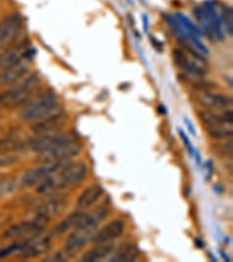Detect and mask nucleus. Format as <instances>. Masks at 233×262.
<instances>
[{"label": "nucleus", "mask_w": 233, "mask_h": 262, "mask_svg": "<svg viewBox=\"0 0 233 262\" xmlns=\"http://www.w3.org/2000/svg\"><path fill=\"white\" fill-rule=\"evenodd\" d=\"M195 241H196V245H197L198 247H201V248H203V247H204V242H203V240H201V239H196Z\"/></svg>", "instance_id": "obj_32"}, {"label": "nucleus", "mask_w": 233, "mask_h": 262, "mask_svg": "<svg viewBox=\"0 0 233 262\" xmlns=\"http://www.w3.org/2000/svg\"><path fill=\"white\" fill-rule=\"evenodd\" d=\"M173 60L174 63L176 64L177 67L181 68L183 71L188 73L190 76H203L205 73L204 68L202 67V64H199L196 62V61L191 60L189 57V55L183 50V49L176 48L174 49L173 51Z\"/></svg>", "instance_id": "obj_16"}, {"label": "nucleus", "mask_w": 233, "mask_h": 262, "mask_svg": "<svg viewBox=\"0 0 233 262\" xmlns=\"http://www.w3.org/2000/svg\"><path fill=\"white\" fill-rule=\"evenodd\" d=\"M113 248H115V243L113 242H104V243H96V246L91 249H89L87 253L82 255L81 260L82 261H89V262H94L104 260L107 259L111 254Z\"/></svg>", "instance_id": "obj_21"}, {"label": "nucleus", "mask_w": 233, "mask_h": 262, "mask_svg": "<svg viewBox=\"0 0 233 262\" xmlns=\"http://www.w3.org/2000/svg\"><path fill=\"white\" fill-rule=\"evenodd\" d=\"M103 193L104 189L99 184H93V186L88 187L77 198V206L79 210L88 209L96 204L100 199V197L103 196Z\"/></svg>", "instance_id": "obj_18"}, {"label": "nucleus", "mask_w": 233, "mask_h": 262, "mask_svg": "<svg viewBox=\"0 0 233 262\" xmlns=\"http://www.w3.org/2000/svg\"><path fill=\"white\" fill-rule=\"evenodd\" d=\"M220 255H222V257H223L224 259H225V261H228V262L230 261V258L228 257V255L225 254V253H224V251H220Z\"/></svg>", "instance_id": "obj_34"}, {"label": "nucleus", "mask_w": 233, "mask_h": 262, "mask_svg": "<svg viewBox=\"0 0 233 262\" xmlns=\"http://www.w3.org/2000/svg\"><path fill=\"white\" fill-rule=\"evenodd\" d=\"M67 208V202L62 198H54L47 200V202L44 203L39 206L38 209V214L36 215H41V217L47 218V219H50L54 215L61 214Z\"/></svg>", "instance_id": "obj_19"}, {"label": "nucleus", "mask_w": 233, "mask_h": 262, "mask_svg": "<svg viewBox=\"0 0 233 262\" xmlns=\"http://www.w3.org/2000/svg\"><path fill=\"white\" fill-rule=\"evenodd\" d=\"M36 76H24L20 82L15 83L8 90L0 92V109H14L23 106L33 97Z\"/></svg>", "instance_id": "obj_2"}, {"label": "nucleus", "mask_w": 233, "mask_h": 262, "mask_svg": "<svg viewBox=\"0 0 233 262\" xmlns=\"http://www.w3.org/2000/svg\"><path fill=\"white\" fill-rule=\"evenodd\" d=\"M194 15L198 23V28L202 30L203 35H207L212 41L224 40L222 20L212 5L196 7L194 10Z\"/></svg>", "instance_id": "obj_3"}, {"label": "nucleus", "mask_w": 233, "mask_h": 262, "mask_svg": "<svg viewBox=\"0 0 233 262\" xmlns=\"http://www.w3.org/2000/svg\"><path fill=\"white\" fill-rule=\"evenodd\" d=\"M175 18H176V20L179 21V23L182 24V27H185L188 32L195 34V35L198 36V38L199 36H203V33H202V30L198 28V26H196V24L192 23L186 15H185L183 13H176L175 14Z\"/></svg>", "instance_id": "obj_25"}, {"label": "nucleus", "mask_w": 233, "mask_h": 262, "mask_svg": "<svg viewBox=\"0 0 233 262\" xmlns=\"http://www.w3.org/2000/svg\"><path fill=\"white\" fill-rule=\"evenodd\" d=\"M125 231V221L121 219H113L107 223L105 226L97 231L96 236L93 240L94 243L113 242L120 238Z\"/></svg>", "instance_id": "obj_15"}, {"label": "nucleus", "mask_w": 233, "mask_h": 262, "mask_svg": "<svg viewBox=\"0 0 233 262\" xmlns=\"http://www.w3.org/2000/svg\"><path fill=\"white\" fill-rule=\"evenodd\" d=\"M62 162L56 163H42L39 167L29 169L28 171L23 176L21 183L24 187H32L41 183L42 181L50 176V175L56 174V172L62 168Z\"/></svg>", "instance_id": "obj_11"}, {"label": "nucleus", "mask_w": 233, "mask_h": 262, "mask_svg": "<svg viewBox=\"0 0 233 262\" xmlns=\"http://www.w3.org/2000/svg\"><path fill=\"white\" fill-rule=\"evenodd\" d=\"M98 231V226L87 224H79L76 229H73L71 233L64 242V251H67L70 255L76 254L82 251L89 242H93V240Z\"/></svg>", "instance_id": "obj_5"}, {"label": "nucleus", "mask_w": 233, "mask_h": 262, "mask_svg": "<svg viewBox=\"0 0 233 262\" xmlns=\"http://www.w3.org/2000/svg\"><path fill=\"white\" fill-rule=\"evenodd\" d=\"M23 28V17L11 13L0 20V49H6L14 43Z\"/></svg>", "instance_id": "obj_7"}, {"label": "nucleus", "mask_w": 233, "mask_h": 262, "mask_svg": "<svg viewBox=\"0 0 233 262\" xmlns=\"http://www.w3.org/2000/svg\"><path fill=\"white\" fill-rule=\"evenodd\" d=\"M159 110H161V115H165V113H167V112H165V109H164V107H162V105H161V106L160 107H159Z\"/></svg>", "instance_id": "obj_35"}, {"label": "nucleus", "mask_w": 233, "mask_h": 262, "mask_svg": "<svg viewBox=\"0 0 233 262\" xmlns=\"http://www.w3.org/2000/svg\"><path fill=\"white\" fill-rule=\"evenodd\" d=\"M222 116H223L224 120L226 121V124L232 125V122H233V113H232L231 110L224 111V112L222 113Z\"/></svg>", "instance_id": "obj_29"}, {"label": "nucleus", "mask_w": 233, "mask_h": 262, "mask_svg": "<svg viewBox=\"0 0 233 262\" xmlns=\"http://www.w3.org/2000/svg\"><path fill=\"white\" fill-rule=\"evenodd\" d=\"M88 174V166L83 161H73L68 165L62 166V168L55 174L60 189L73 187L81 183Z\"/></svg>", "instance_id": "obj_6"}, {"label": "nucleus", "mask_w": 233, "mask_h": 262, "mask_svg": "<svg viewBox=\"0 0 233 262\" xmlns=\"http://www.w3.org/2000/svg\"><path fill=\"white\" fill-rule=\"evenodd\" d=\"M199 118H201L208 126L212 125H228L224 120L222 115H217V113L211 112V111H201L199 112ZM231 126V125H230Z\"/></svg>", "instance_id": "obj_24"}, {"label": "nucleus", "mask_w": 233, "mask_h": 262, "mask_svg": "<svg viewBox=\"0 0 233 262\" xmlns=\"http://www.w3.org/2000/svg\"><path fill=\"white\" fill-rule=\"evenodd\" d=\"M51 236L42 233L36 234L34 237H30L28 240L24 241L23 248L21 249L20 257L23 259L38 258L40 255H44L51 248Z\"/></svg>", "instance_id": "obj_10"}, {"label": "nucleus", "mask_w": 233, "mask_h": 262, "mask_svg": "<svg viewBox=\"0 0 233 262\" xmlns=\"http://www.w3.org/2000/svg\"><path fill=\"white\" fill-rule=\"evenodd\" d=\"M78 140L77 137L72 133H64V132H54V133H46V134H36L35 138L29 139L27 141L26 146L29 148L32 152L41 154L47 152V150L53 149V148L61 146V144L72 143V141Z\"/></svg>", "instance_id": "obj_4"}, {"label": "nucleus", "mask_w": 233, "mask_h": 262, "mask_svg": "<svg viewBox=\"0 0 233 262\" xmlns=\"http://www.w3.org/2000/svg\"><path fill=\"white\" fill-rule=\"evenodd\" d=\"M186 125H188V127H189V129H190V132H191V133L195 135V134H196V132H195V128H194V126H192L191 124H190V121H189V120H188V119H186Z\"/></svg>", "instance_id": "obj_31"}, {"label": "nucleus", "mask_w": 233, "mask_h": 262, "mask_svg": "<svg viewBox=\"0 0 233 262\" xmlns=\"http://www.w3.org/2000/svg\"><path fill=\"white\" fill-rule=\"evenodd\" d=\"M57 105L58 99L53 92H44L24 103L19 111V117L24 121H36L50 115L57 109Z\"/></svg>", "instance_id": "obj_1"}, {"label": "nucleus", "mask_w": 233, "mask_h": 262, "mask_svg": "<svg viewBox=\"0 0 233 262\" xmlns=\"http://www.w3.org/2000/svg\"><path fill=\"white\" fill-rule=\"evenodd\" d=\"M143 26H145V29H147V27H148V20H147L146 15H143Z\"/></svg>", "instance_id": "obj_33"}, {"label": "nucleus", "mask_w": 233, "mask_h": 262, "mask_svg": "<svg viewBox=\"0 0 233 262\" xmlns=\"http://www.w3.org/2000/svg\"><path fill=\"white\" fill-rule=\"evenodd\" d=\"M199 101L204 106L210 109L224 110L228 109L232 105V98L223 94H203L199 95Z\"/></svg>", "instance_id": "obj_20"}, {"label": "nucleus", "mask_w": 233, "mask_h": 262, "mask_svg": "<svg viewBox=\"0 0 233 262\" xmlns=\"http://www.w3.org/2000/svg\"><path fill=\"white\" fill-rule=\"evenodd\" d=\"M49 219L41 215H35L33 220L23 221V223L15 224L10 229L5 231L4 237L6 239H19L23 237H34L36 234L44 232L45 227L47 226Z\"/></svg>", "instance_id": "obj_8"}, {"label": "nucleus", "mask_w": 233, "mask_h": 262, "mask_svg": "<svg viewBox=\"0 0 233 262\" xmlns=\"http://www.w3.org/2000/svg\"><path fill=\"white\" fill-rule=\"evenodd\" d=\"M84 212L81 211V210L72 212L68 217L64 218L60 224H57V226L53 231V234L54 236H62V234L69 232L70 230L76 229L81 224L82 219L84 218Z\"/></svg>", "instance_id": "obj_22"}, {"label": "nucleus", "mask_w": 233, "mask_h": 262, "mask_svg": "<svg viewBox=\"0 0 233 262\" xmlns=\"http://www.w3.org/2000/svg\"><path fill=\"white\" fill-rule=\"evenodd\" d=\"M81 150L82 144L78 143V140H75L72 143L61 144V146L55 147L53 149L39 154V159L42 163L63 162L78 155L81 153Z\"/></svg>", "instance_id": "obj_9"}, {"label": "nucleus", "mask_w": 233, "mask_h": 262, "mask_svg": "<svg viewBox=\"0 0 233 262\" xmlns=\"http://www.w3.org/2000/svg\"><path fill=\"white\" fill-rule=\"evenodd\" d=\"M18 161V157L14 154L10 153H0V169L10 167Z\"/></svg>", "instance_id": "obj_27"}, {"label": "nucleus", "mask_w": 233, "mask_h": 262, "mask_svg": "<svg viewBox=\"0 0 233 262\" xmlns=\"http://www.w3.org/2000/svg\"><path fill=\"white\" fill-rule=\"evenodd\" d=\"M179 131H180V135H181V137H182V139H183V141H185V143L186 144V147H188L189 148V153L190 154H191V155H194V153H195V150H194V147H192V144L191 143H190V141H189V138L188 137H186V133H185V132H183L182 131V129H179Z\"/></svg>", "instance_id": "obj_28"}, {"label": "nucleus", "mask_w": 233, "mask_h": 262, "mask_svg": "<svg viewBox=\"0 0 233 262\" xmlns=\"http://www.w3.org/2000/svg\"><path fill=\"white\" fill-rule=\"evenodd\" d=\"M219 17L222 23L225 24L226 32L229 33L230 36H232V10L229 7H224V10H222V15H219Z\"/></svg>", "instance_id": "obj_26"}, {"label": "nucleus", "mask_w": 233, "mask_h": 262, "mask_svg": "<svg viewBox=\"0 0 233 262\" xmlns=\"http://www.w3.org/2000/svg\"><path fill=\"white\" fill-rule=\"evenodd\" d=\"M32 49L27 42H20L14 46H10L0 54V69L11 67L13 64L26 60Z\"/></svg>", "instance_id": "obj_13"}, {"label": "nucleus", "mask_w": 233, "mask_h": 262, "mask_svg": "<svg viewBox=\"0 0 233 262\" xmlns=\"http://www.w3.org/2000/svg\"><path fill=\"white\" fill-rule=\"evenodd\" d=\"M67 116L63 111H53L50 115L46 116L45 118L40 119L32 126V131L35 134H46L58 132L66 125Z\"/></svg>", "instance_id": "obj_12"}, {"label": "nucleus", "mask_w": 233, "mask_h": 262, "mask_svg": "<svg viewBox=\"0 0 233 262\" xmlns=\"http://www.w3.org/2000/svg\"><path fill=\"white\" fill-rule=\"evenodd\" d=\"M139 249L134 243L122 242L116 248H113L107 260L111 262H132L139 258Z\"/></svg>", "instance_id": "obj_17"}, {"label": "nucleus", "mask_w": 233, "mask_h": 262, "mask_svg": "<svg viewBox=\"0 0 233 262\" xmlns=\"http://www.w3.org/2000/svg\"><path fill=\"white\" fill-rule=\"evenodd\" d=\"M207 180H209V178L211 177V175H212V162L211 161H208L207 163Z\"/></svg>", "instance_id": "obj_30"}, {"label": "nucleus", "mask_w": 233, "mask_h": 262, "mask_svg": "<svg viewBox=\"0 0 233 262\" xmlns=\"http://www.w3.org/2000/svg\"><path fill=\"white\" fill-rule=\"evenodd\" d=\"M28 72V63L26 60L13 64V66L0 69V86H11L20 82Z\"/></svg>", "instance_id": "obj_14"}, {"label": "nucleus", "mask_w": 233, "mask_h": 262, "mask_svg": "<svg viewBox=\"0 0 233 262\" xmlns=\"http://www.w3.org/2000/svg\"><path fill=\"white\" fill-rule=\"evenodd\" d=\"M208 133L214 139H229L232 137V128L229 125H212L208 126Z\"/></svg>", "instance_id": "obj_23"}]
</instances>
